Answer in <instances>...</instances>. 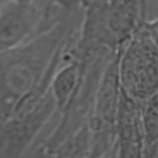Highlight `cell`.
Masks as SVG:
<instances>
[{"label": "cell", "mask_w": 158, "mask_h": 158, "mask_svg": "<svg viewBox=\"0 0 158 158\" xmlns=\"http://www.w3.org/2000/svg\"><path fill=\"white\" fill-rule=\"evenodd\" d=\"M75 56L83 63L93 56L118 52L146 22V4L141 1L85 2Z\"/></svg>", "instance_id": "6da1fadb"}, {"label": "cell", "mask_w": 158, "mask_h": 158, "mask_svg": "<svg viewBox=\"0 0 158 158\" xmlns=\"http://www.w3.org/2000/svg\"><path fill=\"white\" fill-rule=\"evenodd\" d=\"M118 77L122 93L139 105L158 93V46L144 23L118 51Z\"/></svg>", "instance_id": "7a4b0ae2"}, {"label": "cell", "mask_w": 158, "mask_h": 158, "mask_svg": "<svg viewBox=\"0 0 158 158\" xmlns=\"http://www.w3.org/2000/svg\"><path fill=\"white\" fill-rule=\"evenodd\" d=\"M49 4L37 1H0V53L20 48L52 20Z\"/></svg>", "instance_id": "3957f363"}, {"label": "cell", "mask_w": 158, "mask_h": 158, "mask_svg": "<svg viewBox=\"0 0 158 158\" xmlns=\"http://www.w3.org/2000/svg\"><path fill=\"white\" fill-rule=\"evenodd\" d=\"M85 68L86 63H83L77 56L62 65L58 64L49 83V93L57 112H64L74 100L81 85Z\"/></svg>", "instance_id": "277c9868"}, {"label": "cell", "mask_w": 158, "mask_h": 158, "mask_svg": "<svg viewBox=\"0 0 158 158\" xmlns=\"http://www.w3.org/2000/svg\"><path fill=\"white\" fill-rule=\"evenodd\" d=\"M122 158H144V153H143V146H136L135 148H132L125 157Z\"/></svg>", "instance_id": "5b68a950"}, {"label": "cell", "mask_w": 158, "mask_h": 158, "mask_svg": "<svg viewBox=\"0 0 158 158\" xmlns=\"http://www.w3.org/2000/svg\"><path fill=\"white\" fill-rule=\"evenodd\" d=\"M104 153H105V152H102L101 149L95 148V147H91V151H90V152H88L86 154H84V156H81V157H79V158H100Z\"/></svg>", "instance_id": "8992f818"}, {"label": "cell", "mask_w": 158, "mask_h": 158, "mask_svg": "<svg viewBox=\"0 0 158 158\" xmlns=\"http://www.w3.org/2000/svg\"><path fill=\"white\" fill-rule=\"evenodd\" d=\"M149 158H158V146L156 147V149L153 151V153H152V156Z\"/></svg>", "instance_id": "52a82bcc"}]
</instances>
